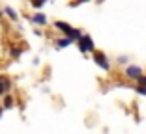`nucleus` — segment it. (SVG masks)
Segmentation results:
<instances>
[{"instance_id": "423d86ee", "label": "nucleus", "mask_w": 146, "mask_h": 134, "mask_svg": "<svg viewBox=\"0 0 146 134\" xmlns=\"http://www.w3.org/2000/svg\"><path fill=\"white\" fill-rule=\"evenodd\" d=\"M66 35H68L69 39H73V41H79V39L82 37V32L79 30V28H69V30H68V34H66Z\"/></svg>"}, {"instance_id": "9d476101", "label": "nucleus", "mask_w": 146, "mask_h": 134, "mask_svg": "<svg viewBox=\"0 0 146 134\" xmlns=\"http://www.w3.org/2000/svg\"><path fill=\"white\" fill-rule=\"evenodd\" d=\"M135 91H137L139 95H146V86H142V84H139V86L135 88Z\"/></svg>"}, {"instance_id": "f8f14e48", "label": "nucleus", "mask_w": 146, "mask_h": 134, "mask_svg": "<svg viewBox=\"0 0 146 134\" xmlns=\"http://www.w3.org/2000/svg\"><path fill=\"white\" fill-rule=\"evenodd\" d=\"M4 106H6V108H11V106H13V99H11V97H6Z\"/></svg>"}, {"instance_id": "7ed1b4c3", "label": "nucleus", "mask_w": 146, "mask_h": 134, "mask_svg": "<svg viewBox=\"0 0 146 134\" xmlns=\"http://www.w3.org/2000/svg\"><path fill=\"white\" fill-rule=\"evenodd\" d=\"M125 76L127 78H133V80H139L142 76V69L137 67V65H129L127 69H125Z\"/></svg>"}, {"instance_id": "0eeeda50", "label": "nucleus", "mask_w": 146, "mask_h": 134, "mask_svg": "<svg viewBox=\"0 0 146 134\" xmlns=\"http://www.w3.org/2000/svg\"><path fill=\"white\" fill-rule=\"evenodd\" d=\"M71 43H73V39H69L68 35H66V37H62V39H56V41H54L56 48H66V47H69Z\"/></svg>"}, {"instance_id": "f3484780", "label": "nucleus", "mask_w": 146, "mask_h": 134, "mask_svg": "<svg viewBox=\"0 0 146 134\" xmlns=\"http://www.w3.org/2000/svg\"><path fill=\"white\" fill-rule=\"evenodd\" d=\"M0 17H2V13H0Z\"/></svg>"}, {"instance_id": "f03ea898", "label": "nucleus", "mask_w": 146, "mask_h": 134, "mask_svg": "<svg viewBox=\"0 0 146 134\" xmlns=\"http://www.w3.org/2000/svg\"><path fill=\"white\" fill-rule=\"evenodd\" d=\"M94 61L101 67L103 71H111V63H109V60H107V56L105 54H101V52H96L94 54Z\"/></svg>"}, {"instance_id": "dca6fc26", "label": "nucleus", "mask_w": 146, "mask_h": 134, "mask_svg": "<svg viewBox=\"0 0 146 134\" xmlns=\"http://www.w3.org/2000/svg\"><path fill=\"white\" fill-rule=\"evenodd\" d=\"M0 116H2V108H0Z\"/></svg>"}, {"instance_id": "1a4fd4ad", "label": "nucleus", "mask_w": 146, "mask_h": 134, "mask_svg": "<svg viewBox=\"0 0 146 134\" xmlns=\"http://www.w3.org/2000/svg\"><path fill=\"white\" fill-rule=\"evenodd\" d=\"M4 13H6V15H8L9 19H11V21H17V19H19L17 11H15V9H11V8H6V9H4Z\"/></svg>"}, {"instance_id": "39448f33", "label": "nucleus", "mask_w": 146, "mask_h": 134, "mask_svg": "<svg viewBox=\"0 0 146 134\" xmlns=\"http://www.w3.org/2000/svg\"><path fill=\"white\" fill-rule=\"evenodd\" d=\"M32 22H36L38 26H45L47 24V17H45L43 13H34V15H32Z\"/></svg>"}, {"instance_id": "ddd939ff", "label": "nucleus", "mask_w": 146, "mask_h": 134, "mask_svg": "<svg viewBox=\"0 0 146 134\" xmlns=\"http://www.w3.org/2000/svg\"><path fill=\"white\" fill-rule=\"evenodd\" d=\"M11 54H13V56H19V54H21V50H19V48H11Z\"/></svg>"}, {"instance_id": "4468645a", "label": "nucleus", "mask_w": 146, "mask_h": 134, "mask_svg": "<svg viewBox=\"0 0 146 134\" xmlns=\"http://www.w3.org/2000/svg\"><path fill=\"white\" fill-rule=\"evenodd\" d=\"M139 84H142V86H146V76H141V78H139Z\"/></svg>"}, {"instance_id": "9b49d317", "label": "nucleus", "mask_w": 146, "mask_h": 134, "mask_svg": "<svg viewBox=\"0 0 146 134\" xmlns=\"http://www.w3.org/2000/svg\"><path fill=\"white\" fill-rule=\"evenodd\" d=\"M32 2V6H34V8H41L43 4H45V0H30Z\"/></svg>"}, {"instance_id": "20e7f679", "label": "nucleus", "mask_w": 146, "mask_h": 134, "mask_svg": "<svg viewBox=\"0 0 146 134\" xmlns=\"http://www.w3.org/2000/svg\"><path fill=\"white\" fill-rule=\"evenodd\" d=\"M9 90H11V80L8 76H0V97L6 95Z\"/></svg>"}, {"instance_id": "6e6552de", "label": "nucleus", "mask_w": 146, "mask_h": 134, "mask_svg": "<svg viewBox=\"0 0 146 134\" xmlns=\"http://www.w3.org/2000/svg\"><path fill=\"white\" fill-rule=\"evenodd\" d=\"M54 26H56V28H58L60 32H64V34H68V30L71 28L68 22H62V21H56V22H54Z\"/></svg>"}, {"instance_id": "2eb2a0df", "label": "nucleus", "mask_w": 146, "mask_h": 134, "mask_svg": "<svg viewBox=\"0 0 146 134\" xmlns=\"http://www.w3.org/2000/svg\"><path fill=\"white\" fill-rule=\"evenodd\" d=\"M125 61H127V58H125V56H122V58H118V63H125Z\"/></svg>"}, {"instance_id": "f257e3e1", "label": "nucleus", "mask_w": 146, "mask_h": 134, "mask_svg": "<svg viewBox=\"0 0 146 134\" xmlns=\"http://www.w3.org/2000/svg\"><path fill=\"white\" fill-rule=\"evenodd\" d=\"M79 43V48H81V52H94L96 47H94V41H92L90 35H84L82 34V37L77 41Z\"/></svg>"}]
</instances>
